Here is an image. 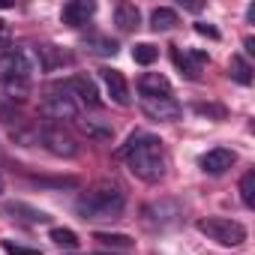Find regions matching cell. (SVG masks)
I'll return each mask as SVG.
<instances>
[{
	"instance_id": "1",
	"label": "cell",
	"mask_w": 255,
	"mask_h": 255,
	"mask_svg": "<svg viewBox=\"0 0 255 255\" xmlns=\"http://www.w3.org/2000/svg\"><path fill=\"white\" fill-rule=\"evenodd\" d=\"M117 156L129 165V171L144 180V183H159L168 171V156L165 147L156 135L150 132H132L117 150Z\"/></svg>"
},
{
	"instance_id": "2",
	"label": "cell",
	"mask_w": 255,
	"mask_h": 255,
	"mask_svg": "<svg viewBox=\"0 0 255 255\" xmlns=\"http://www.w3.org/2000/svg\"><path fill=\"white\" fill-rule=\"evenodd\" d=\"M126 207V195L120 186L114 183H96L87 192H81V198L75 201V213L87 222L96 219H117Z\"/></svg>"
},
{
	"instance_id": "3",
	"label": "cell",
	"mask_w": 255,
	"mask_h": 255,
	"mask_svg": "<svg viewBox=\"0 0 255 255\" xmlns=\"http://www.w3.org/2000/svg\"><path fill=\"white\" fill-rule=\"evenodd\" d=\"M36 72H45L39 45H9L0 51V81H30Z\"/></svg>"
},
{
	"instance_id": "4",
	"label": "cell",
	"mask_w": 255,
	"mask_h": 255,
	"mask_svg": "<svg viewBox=\"0 0 255 255\" xmlns=\"http://www.w3.org/2000/svg\"><path fill=\"white\" fill-rule=\"evenodd\" d=\"M195 228L219 246H240L246 240V225L237 219H228V216H204L195 222Z\"/></svg>"
},
{
	"instance_id": "5",
	"label": "cell",
	"mask_w": 255,
	"mask_h": 255,
	"mask_svg": "<svg viewBox=\"0 0 255 255\" xmlns=\"http://www.w3.org/2000/svg\"><path fill=\"white\" fill-rule=\"evenodd\" d=\"M39 144L48 153L60 156V159H75L78 150H81L78 141H75V135H69L63 126H42V129H39Z\"/></svg>"
},
{
	"instance_id": "6",
	"label": "cell",
	"mask_w": 255,
	"mask_h": 255,
	"mask_svg": "<svg viewBox=\"0 0 255 255\" xmlns=\"http://www.w3.org/2000/svg\"><path fill=\"white\" fill-rule=\"evenodd\" d=\"M39 111H42L48 120H63V123H75V120L81 117L78 102H75L66 90H54V93H48V96L39 102Z\"/></svg>"
},
{
	"instance_id": "7",
	"label": "cell",
	"mask_w": 255,
	"mask_h": 255,
	"mask_svg": "<svg viewBox=\"0 0 255 255\" xmlns=\"http://www.w3.org/2000/svg\"><path fill=\"white\" fill-rule=\"evenodd\" d=\"M141 111L159 123H174L183 114V108L174 96H141Z\"/></svg>"
},
{
	"instance_id": "8",
	"label": "cell",
	"mask_w": 255,
	"mask_h": 255,
	"mask_svg": "<svg viewBox=\"0 0 255 255\" xmlns=\"http://www.w3.org/2000/svg\"><path fill=\"white\" fill-rule=\"evenodd\" d=\"M141 216H144V222L153 225V228H168V225L177 222L180 204H177V201H156V204H147V207L141 210Z\"/></svg>"
},
{
	"instance_id": "9",
	"label": "cell",
	"mask_w": 255,
	"mask_h": 255,
	"mask_svg": "<svg viewBox=\"0 0 255 255\" xmlns=\"http://www.w3.org/2000/svg\"><path fill=\"white\" fill-rule=\"evenodd\" d=\"M66 93H69L75 102L87 105V108H99V105H102L99 90H96V84H93L87 75H72V78L66 81Z\"/></svg>"
},
{
	"instance_id": "10",
	"label": "cell",
	"mask_w": 255,
	"mask_h": 255,
	"mask_svg": "<svg viewBox=\"0 0 255 255\" xmlns=\"http://www.w3.org/2000/svg\"><path fill=\"white\" fill-rule=\"evenodd\" d=\"M237 162V156H234V150H228V147H213V150H207L204 156H201V171L204 174H210V177H219V174H225L231 165Z\"/></svg>"
},
{
	"instance_id": "11",
	"label": "cell",
	"mask_w": 255,
	"mask_h": 255,
	"mask_svg": "<svg viewBox=\"0 0 255 255\" xmlns=\"http://www.w3.org/2000/svg\"><path fill=\"white\" fill-rule=\"evenodd\" d=\"M99 78H102V84H105L111 102H117V105H129V84H126V78H123L120 69L105 66V69H99Z\"/></svg>"
},
{
	"instance_id": "12",
	"label": "cell",
	"mask_w": 255,
	"mask_h": 255,
	"mask_svg": "<svg viewBox=\"0 0 255 255\" xmlns=\"http://www.w3.org/2000/svg\"><path fill=\"white\" fill-rule=\"evenodd\" d=\"M93 12H96V3H93V0H72V3H66V6L60 9V18H63V24H69V27H84V24L93 18Z\"/></svg>"
},
{
	"instance_id": "13",
	"label": "cell",
	"mask_w": 255,
	"mask_h": 255,
	"mask_svg": "<svg viewBox=\"0 0 255 255\" xmlns=\"http://www.w3.org/2000/svg\"><path fill=\"white\" fill-rule=\"evenodd\" d=\"M138 93L141 96H171V81L159 72H147L138 78Z\"/></svg>"
},
{
	"instance_id": "14",
	"label": "cell",
	"mask_w": 255,
	"mask_h": 255,
	"mask_svg": "<svg viewBox=\"0 0 255 255\" xmlns=\"http://www.w3.org/2000/svg\"><path fill=\"white\" fill-rule=\"evenodd\" d=\"M114 24H117L123 33L135 30V27L141 24V12H138V6H135V3H117V6H114Z\"/></svg>"
},
{
	"instance_id": "15",
	"label": "cell",
	"mask_w": 255,
	"mask_h": 255,
	"mask_svg": "<svg viewBox=\"0 0 255 255\" xmlns=\"http://www.w3.org/2000/svg\"><path fill=\"white\" fill-rule=\"evenodd\" d=\"M6 213L15 219H24V222H30V225H42V222H48L51 216L48 213H42V210H36V207H30V204H24V201H9L6 204Z\"/></svg>"
},
{
	"instance_id": "16",
	"label": "cell",
	"mask_w": 255,
	"mask_h": 255,
	"mask_svg": "<svg viewBox=\"0 0 255 255\" xmlns=\"http://www.w3.org/2000/svg\"><path fill=\"white\" fill-rule=\"evenodd\" d=\"M78 123V129L87 135V138H93V141H111L114 138V129H111V126L108 123H102V120H75Z\"/></svg>"
},
{
	"instance_id": "17",
	"label": "cell",
	"mask_w": 255,
	"mask_h": 255,
	"mask_svg": "<svg viewBox=\"0 0 255 255\" xmlns=\"http://www.w3.org/2000/svg\"><path fill=\"white\" fill-rule=\"evenodd\" d=\"M93 240L102 243V246H108V249H120V252H129L135 246V240L129 234H111V231H96Z\"/></svg>"
},
{
	"instance_id": "18",
	"label": "cell",
	"mask_w": 255,
	"mask_h": 255,
	"mask_svg": "<svg viewBox=\"0 0 255 255\" xmlns=\"http://www.w3.org/2000/svg\"><path fill=\"white\" fill-rule=\"evenodd\" d=\"M180 24V18H177V12L171 9V6H156L153 12H150V27L159 33V30H171V27H177Z\"/></svg>"
},
{
	"instance_id": "19",
	"label": "cell",
	"mask_w": 255,
	"mask_h": 255,
	"mask_svg": "<svg viewBox=\"0 0 255 255\" xmlns=\"http://www.w3.org/2000/svg\"><path fill=\"white\" fill-rule=\"evenodd\" d=\"M171 60H174V66L180 69V75H186L189 81H195V78H198V63H195V57H192L189 51L174 48V51H171Z\"/></svg>"
},
{
	"instance_id": "20",
	"label": "cell",
	"mask_w": 255,
	"mask_h": 255,
	"mask_svg": "<svg viewBox=\"0 0 255 255\" xmlns=\"http://www.w3.org/2000/svg\"><path fill=\"white\" fill-rule=\"evenodd\" d=\"M228 72H231V78H234V81H240V84H252V66H249L240 54H237V57H231Z\"/></svg>"
},
{
	"instance_id": "21",
	"label": "cell",
	"mask_w": 255,
	"mask_h": 255,
	"mask_svg": "<svg viewBox=\"0 0 255 255\" xmlns=\"http://www.w3.org/2000/svg\"><path fill=\"white\" fill-rule=\"evenodd\" d=\"M156 57H159V48H156V45H150V42H138V45L132 48V60H135V63H141V66H150Z\"/></svg>"
},
{
	"instance_id": "22",
	"label": "cell",
	"mask_w": 255,
	"mask_h": 255,
	"mask_svg": "<svg viewBox=\"0 0 255 255\" xmlns=\"http://www.w3.org/2000/svg\"><path fill=\"white\" fill-rule=\"evenodd\" d=\"M51 243H57V246H63V249H75L78 246V234L72 231V228H51Z\"/></svg>"
},
{
	"instance_id": "23",
	"label": "cell",
	"mask_w": 255,
	"mask_h": 255,
	"mask_svg": "<svg viewBox=\"0 0 255 255\" xmlns=\"http://www.w3.org/2000/svg\"><path fill=\"white\" fill-rule=\"evenodd\" d=\"M240 198L246 207H255V171H246L240 177Z\"/></svg>"
},
{
	"instance_id": "24",
	"label": "cell",
	"mask_w": 255,
	"mask_h": 255,
	"mask_svg": "<svg viewBox=\"0 0 255 255\" xmlns=\"http://www.w3.org/2000/svg\"><path fill=\"white\" fill-rule=\"evenodd\" d=\"M3 252H6V255H42L39 249L24 246V243H15V240H3Z\"/></svg>"
},
{
	"instance_id": "25",
	"label": "cell",
	"mask_w": 255,
	"mask_h": 255,
	"mask_svg": "<svg viewBox=\"0 0 255 255\" xmlns=\"http://www.w3.org/2000/svg\"><path fill=\"white\" fill-rule=\"evenodd\" d=\"M90 45H93V51H96V54H117V42H114V39L96 36V39H90Z\"/></svg>"
},
{
	"instance_id": "26",
	"label": "cell",
	"mask_w": 255,
	"mask_h": 255,
	"mask_svg": "<svg viewBox=\"0 0 255 255\" xmlns=\"http://www.w3.org/2000/svg\"><path fill=\"white\" fill-rule=\"evenodd\" d=\"M195 111H198V114H207V117H216V120H222V117H225V108H222V105H210V102H207V105H204V102H198V105H195Z\"/></svg>"
},
{
	"instance_id": "27",
	"label": "cell",
	"mask_w": 255,
	"mask_h": 255,
	"mask_svg": "<svg viewBox=\"0 0 255 255\" xmlns=\"http://www.w3.org/2000/svg\"><path fill=\"white\" fill-rule=\"evenodd\" d=\"M195 30H198L201 36H210V39H219V30H216V27H210V24H204V21H198V24H195Z\"/></svg>"
},
{
	"instance_id": "28",
	"label": "cell",
	"mask_w": 255,
	"mask_h": 255,
	"mask_svg": "<svg viewBox=\"0 0 255 255\" xmlns=\"http://www.w3.org/2000/svg\"><path fill=\"white\" fill-rule=\"evenodd\" d=\"M3 39H6V21L0 18V42H3Z\"/></svg>"
},
{
	"instance_id": "29",
	"label": "cell",
	"mask_w": 255,
	"mask_h": 255,
	"mask_svg": "<svg viewBox=\"0 0 255 255\" xmlns=\"http://www.w3.org/2000/svg\"><path fill=\"white\" fill-rule=\"evenodd\" d=\"M0 195H3V174H0Z\"/></svg>"
},
{
	"instance_id": "30",
	"label": "cell",
	"mask_w": 255,
	"mask_h": 255,
	"mask_svg": "<svg viewBox=\"0 0 255 255\" xmlns=\"http://www.w3.org/2000/svg\"><path fill=\"white\" fill-rule=\"evenodd\" d=\"M69 255H72V252H69Z\"/></svg>"
}]
</instances>
